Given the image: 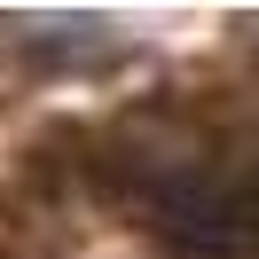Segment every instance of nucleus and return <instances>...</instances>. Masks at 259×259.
<instances>
[{
	"mask_svg": "<svg viewBox=\"0 0 259 259\" xmlns=\"http://www.w3.org/2000/svg\"><path fill=\"white\" fill-rule=\"evenodd\" d=\"M173 259H259V149L189 157L149 189Z\"/></svg>",
	"mask_w": 259,
	"mask_h": 259,
	"instance_id": "obj_1",
	"label": "nucleus"
}]
</instances>
